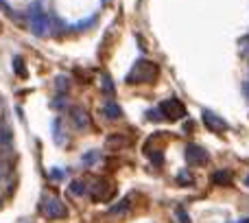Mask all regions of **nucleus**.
I'll list each match as a JSON object with an SVG mask.
<instances>
[{"mask_svg":"<svg viewBox=\"0 0 249 223\" xmlns=\"http://www.w3.org/2000/svg\"><path fill=\"white\" fill-rule=\"evenodd\" d=\"M160 74V68L155 61L151 59H136L131 66V70L127 73V77H124V81L127 83H133V86H138V83H151L155 81Z\"/></svg>","mask_w":249,"mask_h":223,"instance_id":"nucleus-1","label":"nucleus"},{"mask_svg":"<svg viewBox=\"0 0 249 223\" xmlns=\"http://www.w3.org/2000/svg\"><path fill=\"white\" fill-rule=\"evenodd\" d=\"M26 18H29V26H31V33L33 35L46 37V35L51 33V20H48V16H46V9H44L42 0H35V2L29 4Z\"/></svg>","mask_w":249,"mask_h":223,"instance_id":"nucleus-2","label":"nucleus"},{"mask_svg":"<svg viewBox=\"0 0 249 223\" xmlns=\"http://www.w3.org/2000/svg\"><path fill=\"white\" fill-rule=\"evenodd\" d=\"M39 210H42V215L46 217V219H66V217H68L66 204L61 202L59 197H53V195H46V197L42 199Z\"/></svg>","mask_w":249,"mask_h":223,"instance_id":"nucleus-3","label":"nucleus"},{"mask_svg":"<svg viewBox=\"0 0 249 223\" xmlns=\"http://www.w3.org/2000/svg\"><path fill=\"white\" fill-rule=\"evenodd\" d=\"M158 112H162V118H166V120H179V118H184L186 116V108H184V103H181L179 99H175V96H168L166 101H162V105H160V110Z\"/></svg>","mask_w":249,"mask_h":223,"instance_id":"nucleus-4","label":"nucleus"},{"mask_svg":"<svg viewBox=\"0 0 249 223\" xmlns=\"http://www.w3.org/2000/svg\"><path fill=\"white\" fill-rule=\"evenodd\" d=\"M184 158L190 167H203V164L210 162V153H208L203 147L199 145H186L184 149Z\"/></svg>","mask_w":249,"mask_h":223,"instance_id":"nucleus-5","label":"nucleus"},{"mask_svg":"<svg viewBox=\"0 0 249 223\" xmlns=\"http://www.w3.org/2000/svg\"><path fill=\"white\" fill-rule=\"evenodd\" d=\"M201 118H203V125H206L210 131H214V133H223V131H228V123H225L221 116H216L214 112H210V110H203L201 112Z\"/></svg>","mask_w":249,"mask_h":223,"instance_id":"nucleus-6","label":"nucleus"},{"mask_svg":"<svg viewBox=\"0 0 249 223\" xmlns=\"http://www.w3.org/2000/svg\"><path fill=\"white\" fill-rule=\"evenodd\" d=\"M88 193H92V197L96 199V202H107V199H112V195H114V186L109 184L107 180H96L94 182V188L92 190H88Z\"/></svg>","mask_w":249,"mask_h":223,"instance_id":"nucleus-7","label":"nucleus"},{"mask_svg":"<svg viewBox=\"0 0 249 223\" xmlns=\"http://www.w3.org/2000/svg\"><path fill=\"white\" fill-rule=\"evenodd\" d=\"M70 120L77 129H90L92 127V120L88 116V112L83 108H70Z\"/></svg>","mask_w":249,"mask_h":223,"instance_id":"nucleus-8","label":"nucleus"},{"mask_svg":"<svg viewBox=\"0 0 249 223\" xmlns=\"http://www.w3.org/2000/svg\"><path fill=\"white\" fill-rule=\"evenodd\" d=\"M101 112L107 120H121L123 118V108L116 103L114 99H107L103 105H101Z\"/></svg>","mask_w":249,"mask_h":223,"instance_id":"nucleus-9","label":"nucleus"},{"mask_svg":"<svg viewBox=\"0 0 249 223\" xmlns=\"http://www.w3.org/2000/svg\"><path fill=\"white\" fill-rule=\"evenodd\" d=\"M0 149H2L4 153H9V151L13 149V131L7 123L0 125Z\"/></svg>","mask_w":249,"mask_h":223,"instance_id":"nucleus-10","label":"nucleus"},{"mask_svg":"<svg viewBox=\"0 0 249 223\" xmlns=\"http://www.w3.org/2000/svg\"><path fill=\"white\" fill-rule=\"evenodd\" d=\"M88 182L86 180H72L68 186V193L74 195V197H83V195H88Z\"/></svg>","mask_w":249,"mask_h":223,"instance_id":"nucleus-11","label":"nucleus"},{"mask_svg":"<svg viewBox=\"0 0 249 223\" xmlns=\"http://www.w3.org/2000/svg\"><path fill=\"white\" fill-rule=\"evenodd\" d=\"M127 145H129V138L121 136V133H112V136L105 140V147H107V149H114V147L121 149V147H127Z\"/></svg>","mask_w":249,"mask_h":223,"instance_id":"nucleus-12","label":"nucleus"},{"mask_svg":"<svg viewBox=\"0 0 249 223\" xmlns=\"http://www.w3.org/2000/svg\"><path fill=\"white\" fill-rule=\"evenodd\" d=\"M131 197H133V195H127V197H123L121 202L116 204V206L109 208V215H123V212H127L129 206H131Z\"/></svg>","mask_w":249,"mask_h":223,"instance_id":"nucleus-13","label":"nucleus"},{"mask_svg":"<svg viewBox=\"0 0 249 223\" xmlns=\"http://www.w3.org/2000/svg\"><path fill=\"white\" fill-rule=\"evenodd\" d=\"M212 182H214V184L228 186L230 182H232V173H230V171H216L214 175H212Z\"/></svg>","mask_w":249,"mask_h":223,"instance_id":"nucleus-14","label":"nucleus"},{"mask_svg":"<svg viewBox=\"0 0 249 223\" xmlns=\"http://www.w3.org/2000/svg\"><path fill=\"white\" fill-rule=\"evenodd\" d=\"M13 73L20 74V77H26V68H24V59L20 55L13 57Z\"/></svg>","mask_w":249,"mask_h":223,"instance_id":"nucleus-15","label":"nucleus"},{"mask_svg":"<svg viewBox=\"0 0 249 223\" xmlns=\"http://www.w3.org/2000/svg\"><path fill=\"white\" fill-rule=\"evenodd\" d=\"M53 138H55L57 145H64V138H61V118L53 120Z\"/></svg>","mask_w":249,"mask_h":223,"instance_id":"nucleus-16","label":"nucleus"},{"mask_svg":"<svg viewBox=\"0 0 249 223\" xmlns=\"http://www.w3.org/2000/svg\"><path fill=\"white\" fill-rule=\"evenodd\" d=\"M101 83H103V90H105V94H107V96H112V94H114V83H112V79H109L107 74H103V79H101Z\"/></svg>","mask_w":249,"mask_h":223,"instance_id":"nucleus-17","label":"nucleus"},{"mask_svg":"<svg viewBox=\"0 0 249 223\" xmlns=\"http://www.w3.org/2000/svg\"><path fill=\"white\" fill-rule=\"evenodd\" d=\"M81 160H83V164H88V167H90L94 160H99V151H90V153H86Z\"/></svg>","mask_w":249,"mask_h":223,"instance_id":"nucleus-18","label":"nucleus"},{"mask_svg":"<svg viewBox=\"0 0 249 223\" xmlns=\"http://www.w3.org/2000/svg\"><path fill=\"white\" fill-rule=\"evenodd\" d=\"M177 180H179V184H193V175H190V173H186V171H181L179 175H177Z\"/></svg>","mask_w":249,"mask_h":223,"instance_id":"nucleus-19","label":"nucleus"},{"mask_svg":"<svg viewBox=\"0 0 249 223\" xmlns=\"http://www.w3.org/2000/svg\"><path fill=\"white\" fill-rule=\"evenodd\" d=\"M177 217H179V223H190L188 212H184V208H177Z\"/></svg>","mask_w":249,"mask_h":223,"instance_id":"nucleus-20","label":"nucleus"},{"mask_svg":"<svg viewBox=\"0 0 249 223\" xmlns=\"http://www.w3.org/2000/svg\"><path fill=\"white\" fill-rule=\"evenodd\" d=\"M0 9H2L7 16H13V9H11V4H9L7 0H0Z\"/></svg>","mask_w":249,"mask_h":223,"instance_id":"nucleus-21","label":"nucleus"},{"mask_svg":"<svg viewBox=\"0 0 249 223\" xmlns=\"http://www.w3.org/2000/svg\"><path fill=\"white\" fill-rule=\"evenodd\" d=\"M57 88H59V90H66V88H68V79H66V77H57Z\"/></svg>","mask_w":249,"mask_h":223,"instance_id":"nucleus-22","label":"nucleus"},{"mask_svg":"<svg viewBox=\"0 0 249 223\" xmlns=\"http://www.w3.org/2000/svg\"><path fill=\"white\" fill-rule=\"evenodd\" d=\"M51 175H53V177H57V180H59V177H64V175H66V173H64V171H53V173H51Z\"/></svg>","mask_w":249,"mask_h":223,"instance_id":"nucleus-23","label":"nucleus"},{"mask_svg":"<svg viewBox=\"0 0 249 223\" xmlns=\"http://www.w3.org/2000/svg\"><path fill=\"white\" fill-rule=\"evenodd\" d=\"M245 184L249 186V173H247V177H245Z\"/></svg>","mask_w":249,"mask_h":223,"instance_id":"nucleus-24","label":"nucleus"},{"mask_svg":"<svg viewBox=\"0 0 249 223\" xmlns=\"http://www.w3.org/2000/svg\"><path fill=\"white\" fill-rule=\"evenodd\" d=\"M101 2H103V4H105V2H109V0H101Z\"/></svg>","mask_w":249,"mask_h":223,"instance_id":"nucleus-25","label":"nucleus"},{"mask_svg":"<svg viewBox=\"0 0 249 223\" xmlns=\"http://www.w3.org/2000/svg\"><path fill=\"white\" fill-rule=\"evenodd\" d=\"M247 94H249V83H247Z\"/></svg>","mask_w":249,"mask_h":223,"instance_id":"nucleus-26","label":"nucleus"}]
</instances>
